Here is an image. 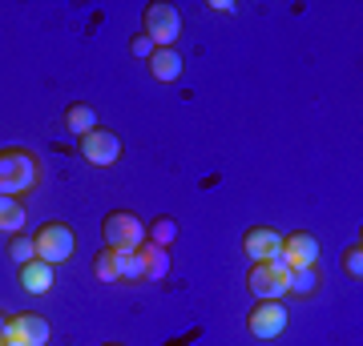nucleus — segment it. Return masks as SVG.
Instances as JSON below:
<instances>
[{"label": "nucleus", "instance_id": "f03ea898", "mask_svg": "<svg viewBox=\"0 0 363 346\" xmlns=\"http://www.w3.org/2000/svg\"><path fill=\"white\" fill-rule=\"evenodd\" d=\"M33 242H37V258H40V262L61 266V262H69L73 250H77V233H73L69 221H45V226H37Z\"/></svg>", "mask_w": 363, "mask_h": 346}, {"label": "nucleus", "instance_id": "a211bd4d", "mask_svg": "<svg viewBox=\"0 0 363 346\" xmlns=\"http://www.w3.org/2000/svg\"><path fill=\"white\" fill-rule=\"evenodd\" d=\"M178 238V221L169 218V214H162V218H154L150 226H145V242H154V246H166L169 250V242Z\"/></svg>", "mask_w": 363, "mask_h": 346}, {"label": "nucleus", "instance_id": "f8f14e48", "mask_svg": "<svg viewBox=\"0 0 363 346\" xmlns=\"http://www.w3.org/2000/svg\"><path fill=\"white\" fill-rule=\"evenodd\" d=\"M142 254V270H145V282H162L169 274V250L166 246H154V242H142L138 246Z\"/></svg>", "mask_w": 363, "mask_h": 346}, {"label": "nucleus", "instance_id": "b1692460", "mask_svg": "<svg viewBox=\"0 0 363 346\" xmlns=\"http://www.w3.org/2000/svg\"><path fill=\"white\" fill-rule=\"evenodd\" d=\"M101 346H125V342H101Z\"/></svg>", "mask_w": 363, "mask_h": 346}, {"label": "nucleus", "instance_id": "393cba45", "mask_svg": "<svg viewBox=\"0 0 363 346\" xmlns=\"http://www.w3.org/2000/svg\"><path fill=\"white\" fill-rule=\"evenodd\" d=\"M0 346H4V342H0Z\"/></svg>", "mask_w": 363, "mask_h": 346}, {"label": "nucleus", "instance_id": "20e7f679", "mask_svg": "<svg viewBox=\"0 0 363 346\" xmlns=\"http://www.w3.org/2000/svg\"><path fill=\"white\" fill-rule=\"evenodd\" d=\"M101 238L113 250H138L145 242V221L133 209H109L101 221Z\"/></svg>", "mask_w": 363, "mask_h": 346}, {"label": "nucleus", "instance_id": "39448f33", "mask_svg": "<svg viewBox=\"0 0 363 346\" xmlns=\"http://www.w3.org/2000/svg\"><path fill=\"white\" fill-rule=\"evenodd\" d=\"M286 282H291V270L279 262V258H267V262H255L247 274V290L259 298H283L286 294Z\"/></svg>", "mask_w": 363, "mask_h": 346}, {"label": "nucleus", "instance_id": "412c9836", "mask_svg": "<svg viewBox=\"0 0 363 346\" xmlns=\"http://www.w3.org/2000/svg\"><path fill=\"white\" fill-rule=\"evenodd\" d=\"M339 266H343V274H347L351 282H359V278H363V242H359V238L343 250V262H339Z\"/></svg>", "mask_w": 363, "mask_h": 346}, {"label": "nucleus", "instance_id": "f257e3e1", "mask_svg": "<svg viewBox=\"0 0 363 346\" xmlns=\"http://www.w3.org/2000/svg\"><path fill=\"white\" fill-rule=\"evenodd\" d=\"M40 185V161L25 145H4L0 149V193L4 197H21Z\"/></svg>", "mask_w": 363, "mask_h": 346}, {"label": "nucleus", "instance_id": "ddd939ff", "mask_svg": "<svg viewBox=\"0 0 363 346\" xmlns=\"http://www.w3.org/2000/svg\"><path fill=\"white\" fill-rule=\"evenodd\" d=\"M21 286H25L28 294H49L52 290V266L40 262V258L25 262V266H21Z\"/></svg>", "mask_w": 363, "mask_h": 346}, {"label": "nucleus", "instance_id": "6e6552de", "mask_svg": "<svg viewBox=\"0 0 363 346\" xmlns=\"http://www.w3.org/2000/svg\"><path fill=\"white\" fill-rule=\"evenodd\" d=\"M319 238L315 233H307V230H291L279 242V262H283L286 270H303V266H315L319 262Z\"/></svg>", "mask_w": 363, "mask_h": 346}, {"label": "nucleus", "instance_id": "4be33fe9", "mask_svg": "<svg viewBox=\"0 0 363 346\" xmlns=\"http://www.w3.org/2000/svg\"><path fill=\"white\" fill-rule=\"evenodd\" d=\"M130 52L133 57H150L154 52V40L145 37V33H138V37H130Z\"/></svg>", "mask_w": 363, "mask_h": 346}, {"label": "nucleus", "instance_id": "9d476101", "mask_svg": "<svg viewBox=\"0 0 363 346\" xmlns=\"http://www.w3.org/2000/svg\"><path fill=\"white\" fill-rule=\"evenodd\" d=\"M279 242H283V233L274 226H250L242 233V254L250 262H267V258H279Z\"/></svg>", "mask_w": 363, "mask_h": 346}, {"label": "nucleus", "instance_id": "1a4fd4ad", "mask_svg": "<svg viewBox=\"0 0 363 346\" xmlns=\"http://www.w3.org/2000/svg\"><path fill=\"white\" fill-rule=\"evenodd\" d=\"M81 157H85L89 166H97V169L113 166L117 157H121V137H117L113 129L97 125L93 133H85V137H81Z\"/></svg>", "mask_w": 363, "mask_h": 346}, {"label": "nucleus", "instance_id": "0eeeda50", "mask_svg": "<svg viewBox=\"0 0 363 346\" xmlns=\"http://www.w3.org/2000/svg\"><path fill=\"white\" fill-rule=\"evenodd\" d=\"M52 326L33 310H21V314H9V330H4V346H49Z\"/></svg>", "mask_w": 363, "mask_h": 346}, {"label": "nucleus", "instance_id": "9b49d317", "mask_svg": "<svg viewBox=\"0 0 363 346\" xmlns=\"http://www.w3.org/2000/svg\"><path fill=\"white\" fill-rule=\"evenodd\" d=\"M150 64V77L154 81H178L182 77V52L178 49H154L145 57Z\"/></svg>", "mask_w": 363, "mask_h": 346}, {"label": "nucleus", "instance_id": "aec40b11", "mask_svg": "<svg viewBox=\"0 0 363 346\" xmlns=\"http://www.w3.org/2000/svg\"><path fill=\"white\" fill-rule=\"evenodd\" d=\"M9 258H13L16 266H25V262H33V258H37V242H33V233L16 230L13 238H9Z\"/></svg>", "mask_w": 363, "mask_h": 346}, {"label": "nucleus", "instance_id": "6ab92c4d", "mask_svg": "<svg viewBox=\"0 0 363 346\" xmlns=\"http://www.w3.org/2000/svg\"><path fill=\"white\" fill-rule=\"evenodd\" d=\"M93 278L97 282H117V250L113 246H105L93 254Z\"/></svg>", "mask_w": 363, "mask_h": 346}, {"label": "nucleus", "instance_id": "2eb2a0df", "mask_svg": "<svg viewBox=\"0 0 363 346\" xmlns=\"http://www.w3.org/2000/svg\"><path fill=\"white\" fill-rule=\"evenodd\" d=\"M117 282H145L142 254L138 250H117Z\"/></svg>", "mask_w": 363, "mask_h": 346}, {"label": "nucleus", "instance_id": "5701e85b", "mask_svg": "<svg viewBox=\"0 0 363 346\" xmlns=\"http://www.w3.org/2000/svg\"><path fill=\"white\" fill-rule=\"evenodd\" d=\"M4 330H9V314L0 310V342H4Z\"/></svg>", "mask_w": 363, "mask_h": 346}, {"label": "nucleus", "instance_id": "423d86ee", "mask_svg": "<svg viewBox=\"0 0 363 346\" xmlns=\"http://www.w3.org/2000/svg\"><path fill=\"white\" fill-rule=\"evenodd\" d=\"M286 322H291V314H286L283 298H259L247 314V330L255 338H279L286 330Z\"/></svg>", "mask_w": 363, "mask_h": 346}, {"label": "nucleus", "instance_id": "7ed1b4c3", "mask_svg": "<svg viewBox=\"0 0 363 346\" xmlns=\"http://www.w3.org/2000/svg\"><path fill=\"white\" fill-rule=\"evenodd\" d=\"M142 33L154 40V49H174V40H178V33H182L178 8L166 4V0H150L145 13H142Z\"/></svg>", "mask_w": 363, "mask_h": 346}, {"label": "nucleus", "instance_id": "4468645a", "mask_svg": "<svg viewBox=\"0 0 363 346\" xmlns=\"http://www.w3.org/2000/svg\"><path fill=\"white\" fill-rule=\"evenodd\" d=\"M65 129H69V133H77V137L93 133V129H97V109H93L89 101H73V105H65Z\"/></svg>", "mask_w": 363, "mask_h": 346}, {"label": "nucleus", "instance_id": "f3484780", "mask_svg": "<svg viewBox=\"0 0 363 346\" xmlns=\"http://www.w3.org/2000/svg\"><path fill=\"white\" fill-rule=\"evenodd\" d=\"M21 226H25V205H21V197H4L0 193V230L16 233Z\"/></svg>", "mask_w": 363, "mask_h": 346}, {"label": "nucleus", "instance_id": "dca6fc26", "mask_svg": "<svg viewBox=\"0 0 363 346\" xmlns=\"http://www.w3.org/2000/svg\"><path fill=\"white\" fill-rule=\"evenodd\" d=\"M315 290H319V274H315V266L291 270V282H286V294H295V298H311Z\"/></svg>", "mask_w": 363, "mask_h": 346}]
</instances>
